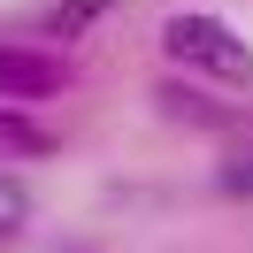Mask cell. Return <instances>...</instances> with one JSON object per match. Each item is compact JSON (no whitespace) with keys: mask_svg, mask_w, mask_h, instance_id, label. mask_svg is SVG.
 Here are the masks:
<instances>
[{"mask_svg":"<svg viewBox=\"0 0 253 253\" xmlns=\"http://www.w3.org/2000/svg\"><path fill=\"white\" fill-rule=\"evenodd\" d=\"M161 46H169L184 69L215 77V84H253V46L230 31V23H215V16H169Z\"/></svg>","mask_w":253,"mask_h":253,"instance_id":"cell-1","label":"cell"},{"mask_svg":"<svg viewBox=\"0 0 253 253\" xmlns=\"http://www.w3.org/2000/svg\"><path fill=\"white\" fill-rule=\"evenodd\" d=\"M69 84V69L39 46H0V100L8 108H31V100H54Z\"/></svg>","mask_w":253,"mask_h":253,"instance_id":"cell-2","label":"cell"},{"mask_svg":"<svg viewBox=\"0 0 253 253\" xmlns=\"http://www.w3.org/2000/svg\"><path fill=\"white\" fill-rule=\"evenodd\" d=\"M0 154H31V161H46V154H54V130L39 123V115H23V108H8V100H0Z\"/></svg>","mask_w":253,"mask_h":253,"instance_id":"cell-3","label":"cell"},{"mask_svg":"<svg viewBox=\"0 0 253 253\" xmlns=\"http://www.w3.org/2000/svg\"><path fill=\"white\" fill-rule=\"evenodd\" d=\"M108 8H115V0H54V8H46V39H84Z\"/></svg>","mask_w":253,"mask_h":253,"instance_id":"cell-4","label":"cell"},{"mask_svg":"<svg viewBox=\"0 0 253 253\" xmlns=\"http://www.w3.org/2000/svg\"><path fill=\"white\" fill-rule=\"evenodd\" d=\"M23 222H31V192H23V184H16V176L0 169V246H8V238H16V230H23Z\"/></svg>","mask_w":253,"mask_h":253,"instance_id":"cell-5","label":"cell"},{"mask_svg":"<svg viewBox=\"0 0 253 253\" xmlns=\"http://www.w3.org/2000/svg\"><path fill=\"white\" fill-rule=\"evenodd\" d=\"M222 192H238V200H253V146L222 161Z\"/></svg>","mask_w":253,"mask_h":253,"instance_id":"cell-6","label":"cell"}]
</instances>
